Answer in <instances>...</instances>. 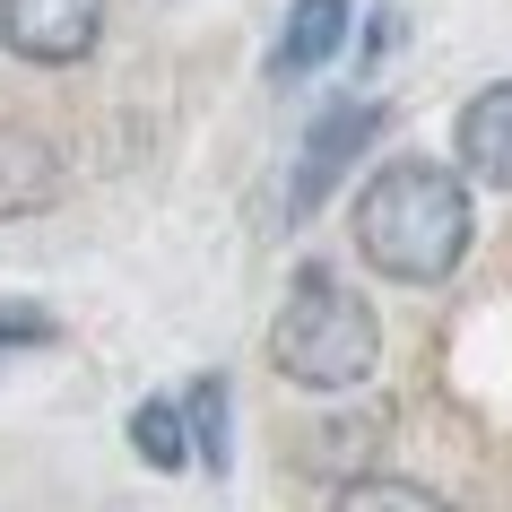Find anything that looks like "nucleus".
Listing matches in <instances>:
<instances>
[{"instance_id":"obj_1","label":"nucleus","mask_w":512,"mask_h":512,"mask_svg":"<svg viewBox=\"0 0 512 512\" xmlns=\"http://www.w3.org/2000/svg\"><path fill=\"white\" fill-rule=\"evenodd\" d=\"M356 252L400 287H443L469 252V183L452 165L391 157L356 191Z\"/></svg>"},{"instance_id":"obj_2","label":"nucleus","mask_w":512,"mask_h":512,"mask_svg":"<svg viewBox=\"0 0 512 512\" xmlns=\"http://www.w3.org/2000/svg\"><path fill=\"white\" fill-rule=\"evenodd\" d=\"M270 356L304 391H356L382 356V322L356 287H339V270H296V287L278 304V330H270Z\"/></svg>"},{"instance_id":"obj_3","label":"nucleus","mask_w":512,"mask_h":512,"mask_svg":"<svg viewBox=\"0 0 512 512\" xmlns=\"http://www.w3.org/2000/svg\"><path fill=\"white\" fill-rule=\"evenodd\" d=\"M382 131V105L374 96H348V105H330L313 131H304V157H296V174H287V226H304V217L330 200V183L356 165V148Z\"/></svg>"},{"instance_id":"obj_4","label":"nucleus","mask_w":512,"mask_h":512,"mask_svg":"<svg viewBox=\"0 0 512 512\" xmlns=\"http://www.w3.org/2000/svg\"><path fill=\"white\" fill-rule=\"evenodd\" d=\"M96 35H105V0H0V44L18 61H61L96 53Z\"/></svg>"},{"instance_id":"obj_5","label":"nucleus","mask_w":512,"mask_h":512,"mask_svg":"<svg viewBox=\"0 0 512 512\" xmlns=\"http://www.w3.org/2000/svg\"><path fill=\"white\" fill-rule=\"evenodd\" d=\"M460 165H469L486 191H512V79L478 87V96L460 105Z\"/></svg>"},{"instance_id":"obj_6","label":"nucleus","mask_w":512,"mask_h":512,"mask_svg":"<svg viewBox=\"0 0 512 512\" xmlns=\"http://www.w3.org/2000/svg\"><path fill=\"white\" fill-rule=\"evenodd\" d=\"M348 18H356V0H296V9H287V35H278V53H270V70H278V79H313V70L348 44Z\"/></svg>"},{"instance_id":"obj_7","label":"nucleus","mask_w":512,"mask_h":512,"mask_svg":"<svg viewBox=\"0 0 512 512\" xmlns=\"http://www.w3.org/2000/svg\"><path fill=\"white\" fill-rule=\"evenodd\" d=\"M61 191V165L35 148V139H9L0 131V217H27V209H44Z\"/></svg>"},{"instance_id":"obj_8","label":"nucleus","mask_w":512,"mask_h":512,"mask_svg":"<svg viewBox=\"0 0 512 512\" xmlns=\"http://www.w3.org/2000/svg\"><path fill=\"white\" fill-rule=\"evenodd\" d=\"M183 443H191L200 469H217V478L235 469V443H226V382H217V374H200L183 391Z\"/></svg>"},{"instance_id":"obj_9","label":"nucleus","mask_w":512,"mask_h":512,"mask_svg":"<svg viewBox=\"0 0 512 512\" xmlns=\"http://www.w3.org/2000/svg\"><path fill=\"white\" fill-rule=\"evenodd\" d=\"M131 452L148 460V469H183V460H191L183 408H174V400H139V408H131Z\"/></svg>"},{"instance_id":"obj_10","label":"nucleus","mask_w":512,"mask_h":512,"mask_svg":"<svg viewBox=\"0 0 512 512\" xmlns=\"http://www.w3.org/2000/svg\"><path fill=\"white\" fill-rule=\"evenodd\" d=\"M330 512H452V504L426 495V486H408V478H348Z\"/></svg>"},{"instance_id":"obj_11","label":"nucleus","mask_w":512,"mask_h":512,"mask_svg":"<svg viewBox=\"0 0 512 512\" xmlns=\"http://www.w3.org/2000/svg\"><path fill=\"white\" fill-rule=\"evenodd\" d=\"M53 339V313H35V304H0V356L9 348H44Z\"/></svg>"}]
</instances>
